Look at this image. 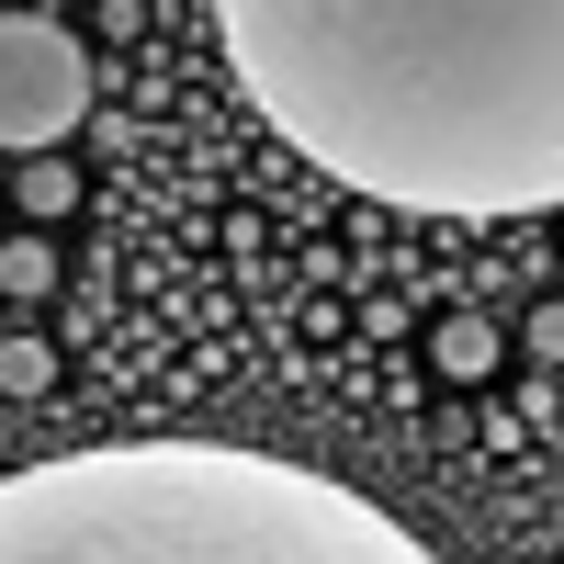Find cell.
I'll return each instance as SVG.
<instances>
[{"label": "cell", "instance_id": "6da1fadb", "mask_svg": "<svg viewBox=\"0 0 564 564\" xmlns=\"http://www.w3.org/2000/svg\"><path fill=\"white\" fill-rule=\"evenodd\" d=\"M271 135L406 215L564 204V0H215Z\"/></svg>", "mask_w": 564, "mask_h": 564}, {"label": "cell", "instance_id": "7a4b0ae2", "mask_svg": "<svg viewBox=\"0 0 564 564\" xmlns=\"http://www.w3.org/2000/svg\"><path fill=\"white\" fill-rule=\"evenodd\" d=\"M0 564H417V531L271 452L113 441L0 475Z\"/></svg>", "mask_w": 564, "mask_h": 564}, {"label": "cell", "instance_id": "3957f363", "mask_svg": "<svg viewBox=\"0 0 564 564\" xmlns=\"http://www.w3.org/2000/svg\"><path fill=\"white\" fill-rule=\"evenodd\" d=\"M79 113H90L79 34L45 12H0V148H57Z\"/></svg>", "mask_w": 564, "mask_h": 564}, {"label": "cell", "instance_id": "277c9868", "mask_svg": "<svg viewBox=\"0 0 564 564\" xmlns=\"http://www.w3.org/2000/svg\"><path fill=\"white\" fill-rule=\"evenodd\" d=\"M430 350H441V372H463V384H475V372H497V327H486V316H441Z\"/></svg>", "mask_w": 564, "mask_h": 564}, {"label": "cell", "instance_id": "5b68a950", "mask_svg": "<svg viewBox=\"0 0 564 564\" xmlns=\"http://www.w3.org/2000/svg\"><path fill=\"white\" fill-rule=\"evenodd\" d=\"M0 294H57V249H45V238H12V249H0Z\"/></svg>", "mask_w": 564, "mask_h": 564}, {"label": "cell", "instance_id": "8992f818", "mask_svg": "<svg viewBox=\"0 0 564 564\" xmlns=\"http://www.w3.org/2000/svg\"><path fill=\"white\" fill-rule=\"evenodd\" d=\"M12 193H23V215H68V204H79V170H68V159H23Z\"/></svg>", "mask_w": 564, "mask_h": 564}, {"label": "cell", "instance_id": "52a82bcc", "mask_svg": "<svg viewBox=\"0 0 564 564\" xmlns=\"http://www.w3.org/2000/svg\"><path fill=\"white\" fill-rule=\"evenodd\" d=\"M57 384V350L45 339H0V395H45Z\"/></svg>", "mask_w": 564, "mask_h": 564}, {"label": "cell", "instance_id": "ba28073f", "mask_svg": "<svg viewBox=\"0 0 564 564\" xmlns=\"http://www.w3.org/2000/svg\"><path fill=\"white\" fill-rule=\"evenodd\" d=\"M531 339H542V361H564V305H542V316H531Z\"/></svg>", "mask_w": 564, "mask_h": 564}]
</instances>
